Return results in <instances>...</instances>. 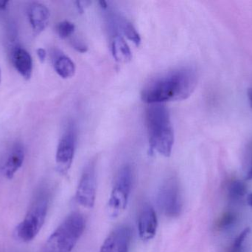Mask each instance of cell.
Masks as SVG:
<instances>
[{
  "instance_id": "27",
  "label": "cell",
  "mask_w": 252,
  "mask_h": 252,
  "mask_svg": "<svg viewBox=\"0 0 252 252\" xmlns=\"http://www.w3.org/2000/svg\"><path fill=\"white\" fill-rule=\"evenodd\" d=\"M100 6H101L102 8L106 9L107 8V3L105 1H100Z\"/></svg>"
},
{
  "instance_id": "9",
  "label": "cell",
  "mask_w": 252,
  "mask_h": 252,
  "mask_svg": "<svg viewBox=\"0 0 252 252\" xmlns=\"http://www.w3.org/2000/svg\"><path fill=\"white\" fill-rule=\"evenodd\" d=\"M131 237L130 228L118 226L108 235L99 252H129Z\"/></svg>"
},
{
  "instance_id": "16",
  "label": "cell",
  "mask_w": 252,
  "mask_h": 252,
  "mask_svg": "<svg viewBox=\"0 0 252 252\" xmlns=\"http://www.w3.org/2000/svg\"><path fill=\"white\" fill-rule=\"evenodd\" d=\"M247 192L246 183L241 180H230L226 186L227 196L232 202H238L244 198Z\"/></svg>"
},
{
  "instance_id": "23",
  "label": "cell",
  "mask_w": 252,
  "mask_h": 252,
  "mask_svg": "<svg viewBox=\"0 0 252 252\" xmlns=\"http://www.w3.org/2000/svg\"><path fill=\"white\" fill-rule=\"evenodd\" d=\"M247 180H252V160L251 162V165H250V170H249L248 173L247 174V177H246Z\"/></svg>"
},
{
  "instance_id": "14",
  "label": "cell",
  "mask_w": 252,
  "mask_h": 252,
  "mask_svg": "<svg viewBox=\"0 0 252 252\" xmlns=\"http://www.w3.org/2000/svg\"><path fill=\"white\" fill-rule=\"evenodd\" d=\"M53 63L55 71L62 78H72L75 75V63L70 58L61 53L59 50L53 52Z\"/></svg>"
},
{
  "instance_id": "13",
  "label": "cell",
  "mask_w": 252,
  "mask_h": 252,
  "mask_svg": "<svg viewBox=\"0 0 252 252\" xmlns=\"http://www.w3.org/2000/svg\"><path fill=\"white\" fill-rule=\"evenodd\" d=\"M12 62L16 71L26 80L32 73V59L31 54L24 47L16 46L12 51Z\"/></svg>"
},
{
  "instance_id": "10",
  "label": "cell",
  "mask_w": 252,
  "mask_h": 252,
  "mask_svg": "<svg viewBox=\"0 0 252 252\" xmlns=\"http://www.w3.org/2000/svg\"><path fill=\"white\" fill-rule=\"evenodd\" d=\"M158 228V219L154 207L145 204L139 212L137 229L142 241H149L155 237Z\"/></svg>"
},
{
  "instance_id": "12",
  "label": "cell",
  "mask_w": 252,
  "mask_h": 252,
  "mask_svg": "<svg viewBox=\"0 0 252 252\" xmlns=\"http://www.w3.org/2000/svg\"><path fill=\"white\" fill-rule=\"evenodd\" d=\"M25 157V149L22 144H16L11 148L2 167V173L6 179L10 180L14 177L23 164Z\"/></svg>"
},
{
  "instance_id": "18",
  "label": "cell",
  "mask_w": 252,
  "mask_h": 252,
  "mask_svg": "<svg viewBox=\"0 0 252 252\" xmlns=\"http://www.w3.org/2000/svg\"><path fill=\"white\" fill-rule=\"evenodd\" d=\"M237 221V216L233 212H226L223 213L216 223L217 230L223 231L232 227Z\"/></svg>"
},
{
  "instance_id": "20",
  "label": "cell",
  "mask_w": 252,
  "mask_h": 252,
  "mask_svg": "<svg viewBox=\"0 0 252 252\" xmlns=\"http://www.w3.org/2000/svg\"><path fill=\"white\" fill-rule=\"evenodd\" d=\"M75 26L72 22L69 21H63L58 24L56 27V31L58 35L62 39L68 38L73 34Z\"/></svg>"
},
{
  "instance_id": "2",
  "label": "cell",
  "mask_w": 252,
  "mask_h": 252,
  "mask_svg": "<svg viewBox=\"0 0 252 252\" xmlns=\"http://www.w3.org/2000/svg\"><path fill=\"white\" fill-rule=\"evenodd\" d=\"M145 118L151 149L163 156H170L174 144V133L167 108L164 104L149 105Z\"/></svg>"
},
{
  "instance_id": "21",
  "label": "cell",
  "mask_w": 252,
  "mask_h": 252,
  "mask_svg": "<svg viewBox=\"0 0 252 252\" xmlns=\"http://www.w3.org/2000/svg\"><path fill=\"white\" fill-rule=\"evenodd\" d=\"M72 46L74 48L76 49L80 53H85L88 50V47L84 44L83 41H80L78 39L73 40L72 41Z\"/></svg>"
},
{
  "instance_id": "4",
  "label": "cell",
  "mask_w": 252,
  "mask_h": 252,
  "mask_svg": "<svg viewBox=\"0 0 252 252\" xmlns=\"http://www.w3.org/2000/svg\"><path fill=\"white\" fill-rule=\"evenodd\" d=\"M48 207V194L46 191H41L32 201L25 219L15 229L16 239L28 243L37 236L44 226Z\"/></svg>"
},
{
  "instance_id": "19",
  "label": "cell",
  "mask_w": 252,
  "mask_h": 252,
  "mask_svg": "<svg viewBox=\"0 0 252 252\" xmlns=\"http://www.w3.org/2000/svg\"><path fill=\"white\" fill-rule=\"evenodd\" d=\"M250 233V228L244 229L240 235L234 240L226 252H244V244Z\"/></svg>"
},
{
  "instance_id": "24",
  "label": "cell",
  "mask_w": 252,
  "mask_h": 252,
  "mask_svg": "<svg viewBox=\"0 0 252 252\" xmlns=\"http://www.w3.org/2000/svg\"><path fill=\"white\" fill-rule=\"evenodd\" d=\"M8 1H0V10H4L8 4Z\"/></svg>"
},
{
  "instance_id": "6",
  "label": "cell",
  "mask_w": 252,
  "mask_h": 252,
  "mask_svg": "<svg viewBox=\"0 0 252 252\" xmlns=\"http://www.w3.org/2000/svg\"><path fill=\"white\" fill-rule=\"evenodd\" d=\"M157 202L166 217L174 218L180 216L183 201L180 183L176 177L168 178L163 182L157 195Z\"/></svg>"
},
{
  "instance_id": "28",
  "label": "cell",
  "mask_w": 252,
  "mask_h": 252,
  "mask_svg": "<svg viewBox=\"0 0 252 252\" xmlns=\"http://www.w3.org/2000/svg\"><path fill=\"white\" fill-rule=\"evenodd\" d=\"M0 83H1V70H0Z\"/></svg>"
},
{
  "instance_id": "25",
  "label": "cell",
  "mask_w": 252,
  "mask_h": 252,
  "mask_svg": "<svg viewBox=\"0 0 252 252\" xmlns=\"http://www.w3.org/2000/svg\"><path fill=\"white\" fill-rule=\"evenodd\" d=\"M248 97L249 100H250V107H251L252 109V88L249 89Z\"/></svg>"
},
{
  "instance_id": "17",
  "label": "cell",
  "mask_w": 252,
  "mask_h": 252,
  "mask_svg": "<svg viewBox=\"0 0 252 252\" xmlns=\"http://www.w3.org/2000/svg\"><path fill=\"white\" fill-rule=\"evenodd\" d=\"M120 26H121V31L129 40L133 41L136 46L140 44L141 38L139 34L130 22L126 19H123L120 22Z\"/></svg>"
},
{
  "instance_id": "11",
  "label": "cell",
  "mask_w": 252,
  "mask_h": 252,
  "mask_svg": "<svg viewBox=\"0 0 252 252\" xmlns=\"http://www.w3.org/2000/svg\"><path fill=\"white\" fill-rule=\"evenodd\" d=\"M28 15L32 31L36 35L44 31L50 22V10L41 3L32 2L30 4Z\"/></svg>"
},
{
  "instance_id": "15",
  "label": "cell",
  "mask_w": 252,
  "mask_h": 252,
  "mask_svg": "<svg viewBox=\"0 0 252 252\" xmlns=\"http://www.w3.org/2000/svg\"><path fill=\"white\" fill-rule=\"evenodd\" d=\"M112 54L117 62L127 63L132 59L131 51L124 37L120 35L114 36L112 43Z\"/></svg>"
},
{
  "instance_id": "3",
  "label": "cell",
  "mask_w": 252,
  "mask_h": 252,
  "mask_svg": "<svg viewBox=\"0 0 252 252\" xmlns=\"http://www.w3.org/2000/svg\"><path fill=\"white\" fill-rule=\"evenodd\" d=\"M85 227L84 216L79 213H71L47 239L43 252H72Z\"/></svg>"
},
{
  "instance_id": "26",
  "label": "cell",
  "mask_w": 252,
  "mask_h": 252,
  "mask_svg": "<svg viewBox=\"0 0 252 252\" xmlns=\"http://www.w3.org/2000/svg\"><path fill=\"white\" fill-rule=\"evenodd\" d=\"M247 202H248L249 205L251 206L252 207V193L249 195L247 197Z\"/></svg>"
},
{
  "instance_id": "22",
  "label": "cell",
  "mask_w": 252,
  "mask_h": 252,
  "mask_svg": "<svg viewBox=\"0 0 252 252\" xmlns=\"http://www.w3.org/2000/svg\"><path fill=\"white\" fill-rule=\"evenodd\" d=\"M36 53L40 62H44L45 61L46 57H47V52H46V50L43 48H38L36 50Z\"/></svg>"
},
{
  "instance_id": "8",
  "label": "cell",
  "mask_w": 252,
  "mask_h": 252,
  "mask_svg": "<svg viewBox=\"0 0 252 252\" xmlns=\"http://www.w3.org/2000/svg\"><path fill=\"white\" fill-rule=\"evenodd\" d=\"M97 178L95 164L90 163L83 171L75 192L76 202L84 208L92 209L95 204Z\"/></svg>"
},
{
  "instance_id": "5",
  "label": "cell",
  "mask_w": 252,
  "mask_h": 252,
  "mask_svg": "<svg viewBox=\"0 0 252 252\" xmlns=\"http://www.w3.org/2000/svg\"><path fill=\"white\" fill-rule=\"evenodd\" d=\"M132 180L133 176L130 166L125 165L121 167L117 175L108 202L109 217L116 218L125 211L131 191Z\"/></svg>"
},
{
  "instance_id": "7",
  "label": "cell",
  "mask_w": 252,
  "mask_h": 252,
  "mask_svg": "<svg viewBox=\"0 0 252 252\" xmlns=\"http://www.w3.org/2000/svg\"><path fill=\"white\" fill-rule=\"evenodd\" d=\"M77 142V130L72 123L68 125L58 144L56 161L58 171L66 175L71 168L75 155Z\"/></svg>"
},
{
  "instance_id": "1",
  "label": "cell",
  "mask_w": 252,
  "mask_h": 252,
  "mask_svg": "<svg viewBox=\"0 0 252 252\" xmlns=\"http://www.w3.org/2000/svg\"><path fill=\"white\" fill-rule=\"evenodd\" d=\"M198 80L194 68H177L151 80L142 89L141 99L148 105L185 100L195 90Z\"/></svg>"
}]
</instances>
